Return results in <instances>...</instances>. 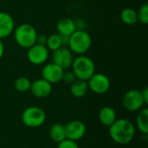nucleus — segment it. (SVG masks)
I'll list each match as a JSON object with an SVG mask.
<instances>
[{
	"label": "nucleus",
	"mask_w": 148,
	"mask_h": 148,
	"mask_svg": "<svg viewBox=\"0 0 148 148\" xmlns=\"http://www.w3.org/2000/svg\"><path fill=\"white\" fill-rule=\"evenodd\" d=\"M88 87L87 81L83 80H75L70 86V94L75 98H82L86 95L88 93Z\"/></svg>",
	"instance_id": "17"
},
{
	"label": "nucleus",
	"mask_w": 148,
	"mask_h": 148,
	"mask_svg": "<svg viewBox=\"0 0 148 148\" xmlns=\"http://www.w3.org/2000/svg\"><path fill=\"white\" fill-rule=\"evenodd\" d=\"M49 138L56 143H60L61 141L66 139V133L64 125L61 123H55L53 124L49 131Z\"/></svg>",
	"instance_id": "16"
},
{
	"label": "nucleus",
	"mask_w": 148,
	"mask_h": 148,
	"mask_svg": "<svg viewBox=\"0 0 148 148\" xmlns=\"http://www.w3.org/2000/svg\"><path fill=\"white\" fill-rule=\"evenodd\" d=\"M47 39H48V36H45V35H43V34L37 35V37H36V43H37V44H40V45L46 46Z\"/></svg>",
	"instance_id": "25"
},
{
	"label": "nucleus",
	"mask_w": 148,
	"mask_h": 148,
	"mask_svg": "<svg viewBox=\"0 0 148 148\" xmlns=\"http://www.w3.org/2000/svg\"><path fill=\"white\" fill-rule=\"evenodd\" d=\"M136 127L144 134H148V109L147 108L140 109L136 118Z\"/></svg>",
	"instance_id": "18"
},
{
	"label": "nucleus",
	"mask_w": 148,
	"mask_h": 148,
	"mask_svg": "<svg viewBox=\"0 0 148 148\" xmlns=\"http://www.w3.org/2000/svg\"><path fill=\"white\" fill-rule=\"evenodd\" d=\"M72 71L78 80L88 81L95 73L94 61L84 55H80L73 60Z\"/></svg>",
	"instance_id": "3"
},
{
	"label": "nucleus",
	"mask_w": 148,
	"mask_h": 148,
	"mask_svg": "<svg viewBox=\"0 0 148 148\" xmlns=\"http://www.w3.org/2000/svg\"><path fill=\"white\" fill-rule=\"evenodd\" d=\"M75 80H77V78H76V76L75 75V74L73 73V71H65V70H64L62 81L65 82L66 83L71 84V83H73Z\"/></svg>",
	"instance_id": "24"
},
{
	"label": "nucleus",
	"mask_w": 148,
	"mask_h": 148,
	"mask_svg": "<svg viewBox=\"0 0 148 148\" xmlns=\"http://www.w3.org/2000/svg\"><path fill=\"white\" fill-rule=\"evenodd\" d=\"M56 29L59 35L69 36L77 29H76L75 20H73L70 17H62L57 21Z\"/></svg>",
	"instance_id": "14"
},
{
	"label": "nucleus",
	"mask_w": 148,
	"mask_h": 148,
	"mask_svg": "<svg viewBox=\"0 0 148 148\" xmlns=\"http://www.w3.org/2000/svg\"><path fill=\"white\" fill-rule=\"evenodd\" d=\"M46 47L49 50H51V51H54L59 49L60 47H62L60 35L56 33V34H52L49 36L47 39V42H46Z\"/></svg>",
	"instance_id": "21"
},
{
	"label": "nucleus",
	"mask_w": 148,
	"mask_h": 148,
	"mask_svg": "<svg viewBox=\"0 0 148 148\" xmlns=\"http://www.w3.org/2000/svg\"><path fill=\"white\" fill-rule=\"evenodd\" d=\"M140 92H141V95L143 97L144 102L147 105V104H148V88H147V87L144 88Z\"/></svg>",
	"instance_id": "26"
},
{
	"label": "nucleus",
	"mask_w": 148,
	"mask_h": 148,
	"mask_svg": "<svg viewBox=\"0 0 148 148\" xmlns=\"http://www.w3.org/2000/svg\"><path fill=\"white\" fill-rule=\"evenodd\" d=\"M144 105L146 104L144 102L140 90H128L122 97V106L126 110L129 112H135L140 110Z\"/></svg>",
	"instance_id": "6"
},
{
	"label": "nucleus",
	"mask_w": 148,
	"mask_h": 148,
	"mask_svg": "<svg viewBox=\"0 0 148 148\" xmlns=\"http://www.w3.org/2000/svg\"><path fill=\"white\" fill-rule=\"evenodd\" d=\"M15 29L13 17L7 12L0 11V39L8 37Z\"/></svg>",
	"instance_id": "13"
},
{
	"label": "nucleus",
	"mask_w": 148,
	"mask_h": 148,
	"mask_svg": "<svg viewBox=\"0 0 148 148\" xmlns=\"http://www.w3.org/2000/svg\"><path fill=\"white\" fill-rule=\"evenodd\" d=\"M87 83L88 89L98 95L107 93L111 86L109 78L106 75L101 73H95L87 81Z\"/></svg>",
	"instance_id": "7"
},
{
	"label": "nucleus",
	"mask_w": 148,
	"mask_h": 148,
	"mask_svg": "<svg viewBox=\"0 0 148 148\" xmlns=\"http://www.w3.org/2000/svg\"><path fill=\"white\" fill-rule=\"evenodd\" d=\"M31 82L28 77L25 76H20L16 79L14 82V88L16 91L20 93H25L28 92L30 88Z\"/></svg>",
	"instance_id": "20"
},
{
	"label": "nucleus",
	"mask_w": 148,
	"mask_h": 148,
	"mask_svg": "<svg viewBox=\"0 0 148 148\" xmlns=\"http://www.w3.org/2000/svg\"><path fill=\"white\" fill-rule=\"evenodd\" d=\"M99 120L103 126H111L116 120L115 110L111 107H103L99 112Z\"/></svg>",
	"instance_id": "15"
},
{
	"label": "nucleus",
	"mask_w": 148,
	"mask_h": 148,
	"mask_svg": "<svg viewBox=\"0 0 148 148\" xmlns=\"http://www.w3.org/2000/svg\"><path fill=\"white\" fill-rule=\"evenodd\" d=\"M3 54H4V44L0 39V59L3 56Z\"/></svg>",
	"instance_id": "27"
},
{
	"label": "nucleus",
	"mask_w": 148,
	"mask_h": 148,
	"mask_svg": "<svg viewBox=\"0 0 148 148\" xmlns=\"http://www.w3.org/2000/svg\"><path fill=\"white\" fill-rule=\"evenodd\" d=\"M20 148H28V147H20Z\"/></svg>",
	"instance_id": "28"
},
{
	"label": "nucleus",
	"mask_w": 148,
	"mask_h": 148,
	"mask_svg": "<svg viewBox=\"0 0 148 148\" xmlns=\"http://www.w3.org/2000/svg\"><path fill=\"white\" fill-rule=\"evenodd\" d=\"M31 94L37 98H45L51 94L52 91V84L44 79H37L31 82V86L29 88Z\"/></svg>",
	"instance_id": "12"
},
{
	"label": "nucleus",
	"mask_w": 148,
	"mask_h": 148,
	"mask_svg": "<svg viewBox=\"0 0 148 148\" xmlns=\"http://www.w3.org/2000/svg\"><path fill=\"white\" fill-rule=\"evenodd\" d=\"M57 148H80L77 142L69 140V139H65L64 140L61 141L60 143H58Z\"/></svg>",
	"instance_id": "23"
},
{
	"label": "nucleus",
	"mask_w": 148,
	"mask_h": 148,
	"mask_svg": "<svg viewBox=\"0 0 148 148\" xmlns=\"http://www.w3.org/2000/svg\"><path fill=\"white\" fill-rule=\"evenodd\" d=\"M64 70L54 62L48 63L42 69V78L51 84L60 82L62 79Z\"/></svg>",
	"instance_id": "11"
},
{
	"label": "nucleus",
	"mask_w": 148,
	"mask_h": 148,
	"mask_svg": "<svg viewBox=\"0 0 148 148\" xmlns=\"http://www.w3.org/2000/svg\"><path fill=\"white\" fill-rule=\"evenodd\" d=\"M73 60V53L68 47H60L52 51V62L58 65L63 70L71 67Z\"/></svg>",
	"instance_id": "9"
},
{
	"label": "nucleus",
	"mask_w": 148,
	"mask_h": 148,
	"mask_svg": "<svg viewBox=\"0 0 148 148\" xmlns=\"http://www.w3.org/2000/svg\"><path fill=\"white\" fill-rule=\"evenodd\" d=\"M65 133H66V139L77 141L84 137L86 134V125L78 120L71 121L68 122L65 126Z\"/></svg>",
	"instance_id": "10"
},
{
	"label": "nucleus",
	"mask_w": 148,
	"mask_h": 148,
	"mask_svg": "<svg viewBox=\"0 0 148 148\" xmlns=\"http://www.w3.org/2000/svg\"><path fill=\"white\" fill-rule=\"evenodd\" d=\"M49 49L46 46L40 44H34L28 49L27 58L28 61L33 65H42L47 62L49 58Z\"/></svg>",
	"instance_id": "8"
},
{
	"label": "nucleus",
	"mask_w": 148,
	"mask_h": 148,
	"mask_svg": "<svg viewBox=\"0 0 148 148\" xmlns=\"http://www.w3.org/2000/svg\"><path fill=\"white\" fill-rule=\"evenodd\" d=\"M37 31L34 26L29 23H22L14 29V38L18 46L23 49H29L36 44Z\"/></svg>",
	"instance_id": "4"
},
{
	"label": "nucleus",
	"mask_w": 148,
	"mask_h": 148,
	"mask_svg": "<svg viewBox=\"0 0 148 148\" xmlns=\"http://www.w3.org/2000/svg\"><path fill=\"white\" fill-rule=\"evenodd\" d=\"M92 45V38L90 35L84 29H76L69 36L68 48L72 53L84 55L87 53Z\"/></svg>",
	"instance_id": "2"
},
{
	"label": "nucleus",
	"mask_w": 148,
	"mask_h": 148,
	"mask_svg": "<svg viewBox=\"0 0 148 148\" xmlns=\"http://www.w3.org/2000/svg\"><path fill=\"white\" fill-rule=\"evenodd\" d=\"M108 133L114 142L119 145H127L134 138L135 128L131 121L121 118L116 119L114 122L108 127Z\"/></svg>",
	"instance_id": "1"
},
{
	"label": "nucleus",
	"mask_w": 148,
	"mask_h": 148,
	"mask_svg": "<svg viewBox=\"0 0 148 148\" xmlns=\"http://www.w3.org/2000/svg\"><path fill=\"white\" fill-rule=\"evenodd\" d=\"M120 17L121 20L127 25H134L138 22L136 10L129 7H127L121 10Z\"/></svg>",
	"instance_id": "19"
},
{
	"label": "nucleus",
	"mask_w": 148,
	"mask_h": 148,
	"mask_svg": "<svg viewBox=\"0 0 148 148\" xmlns=\"http://www.w3.org/2000/svg\"><path fill=\"white\" fill-rule=\"evenodd\" d=\"M21 120L23 124L28 127H39L46 121V113L39 107H28L22 113Z\"/></svg>",
	"instance_id": "5"
},
{
	"label": "nucleus",
	"mask_w": 148,
	"mask_h": 148,
	"mask_svg": "<svg viewBox=\"0 0 148 148\" xmlns=\"http://www.w3.org/2000/svg\"><path fill=\"white\" fill-rule=\"evenodd\" d=\"M137 12V18L138 22L143 23V24H147L148 23V3L142 4L140 9L138 10Z\"/></svg>",
	"instance_id": "22"
}]
</instances>
